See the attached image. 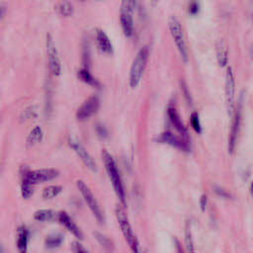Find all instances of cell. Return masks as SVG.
Masks as SVG:
<instances>
[{"mask_svg":"<svg viewBox=\"0 0 253 253\" xmlns=\"http://www.w3.org/2000/svg\"><path fill=\"white\" fill-rule=\"evenodd\" d=\"M73 10H74L73 6L68 0H61L56 5L57 13L60 14L61 16H64V17L72 15Z\"/></svg>","mask_w":253,"mask_h":253,"instance_id":"21","label":"cell"},{"mask_svg":"<svg viewBox=\"0 0 253 253\" xmlns=\"http://www.w3.org/2000/svg\"><path fill=\"white\" fill-rule=\"evenodd\" d=\"M136 6V0H122L120 9V22L122 30L126 37L133 33V12Z\"/></svg>","mask_w":253,"mask_h":253,"instance_id":"4","label":"cell"},{"mask_svg":"<svg viewBox=\"0 0 253 253\" xmlns=\"http://www.w3.org/2000/svg\"><path fill=\"white\" fill-rule=\"evenodd\" d=\"M102 160L104 162L105 165V169L107 171V174L112 182V185L114 187V190L117 194V196L119 197L120 201L122 202L123 205H125L126 200H125V189H124V185H123V181L117 166L116 161L114 160L113 156L105 149L102 150Z\"/></svg>","mask_w":253,"mask_h":253,"instance_id":"1","label":"cell"},{"mask_svg":"<svg viewBox=\"0 0 253 253\" xmlns=\"http://www.w3.org/2000/svg\"><path fill=\"white\" fill-rule=\"evenodd\" d=\"M72 251L73 253H88V251L79 242L72 243Z\"/></svg>","mask_w":253,"mask_h":253,"instance_id":"30","label":"cell"},{"mask_svg":"<svg viewBox=\"0 0 253 253\" xmlns=\"http://www.w3.org/2000/svg\"><path fill=\"white\" fill-rule=\"evenodd\" d=\"M96 42L99 49L106 54H112L114 51L113 44L108 35L101 29L96 30Z\"/></svg>","mask_w":253,"mask_h":253,"instance_id":"15","label":"cell"},{"mask_svg":"<svg viewBox=\"0 0 253 253\" xmlns=\"http://www.w3.org/2000/svg\"><path fill=\"white\" fill-rule=\"evenodd\" d=\"M76 185H77V188H78L79 192H80L81 195L83 196L84 201L86 202V204L88 205V207H89V209L91 210L92 213L94 214V216L97 218V220H98L99 222H102V221L104 220L103 213H102V211H101V209H100V207H99V205H98V203H97V201H96V199H95L93 193H92V192L90 191V189L86 186V184H85L83 181H81V180H78L77 183H76Z\"/></svg>","mask_w":253,"mask_h":253,"instance_id":"8","label":"cell"},{"mask_svg":"<svg viewBox=\"0 0 253 253\" xmlns=\"http://www.w3.org/2000/svg\"><path fill=\"white\" fill-rule=\"evenodd\" d=\"M69 145L70 147L76 152V154L79 156V158L82 160V162L92 171L96 170V163L94 161V159L92 158V156L89 154V152L82 146L81 143H79L78 141L69 138L68 139Z\"/></svg>","mask_w":253,"mask_h":253,"instance_id":"14","label":"cell"},{"mask_svg":"<svg viewBox=\"0 0 253 253\" xmlns=\"http://www.w3.org/2000/svg\"><path fill=\"white\" fill-rule=\"evenodd\" d=\"M58 176V171L53 168H42L37 170L24 169L22 174V180H26L32 185L50 181Z\"/></svg>","mask_w":253,"mask_h":253,"instance_id":"6","label":"cell"},{"mask_svg":"<svg viewBox=\"0 0 253 253\" xmlns=\"http://www.w3.org/2000/svg\"><path fill=\"white\" fill-rule=\"evenodd\" d=\"M55 213L50 210H39L34 213V218L38 221H48L53 219Z\"/></svg>","mask_w":253,"mask_h":253,"instance_id":"22","label":"cell"},{"mask_svg":"<svg viewBox=\"0 0 253 253\" xmlns=\"http://www.w3.org/2000/svg\"><path fill=\"white\" fill-rule=\"evenodd\" d=\"M167 116H168V120H169L171 126L175 128V130L179 133V135H181L185 139L189 140V133H188L187 127L184 126V124H183V122L180 118V115L178 114L175 106H173V105L168 106Z\"/></svg>","mask_w":253,"mask_h":253,"instance_id":"12","label":"cell"},{"mask_svg":"<svg viewBox=\"0 0 253 253\" xmlns=\"http://www.w3.org/2000/svg\"><path fill=\"white\" fill-rule=\"evenodd\" d=\"M241 100H239L237 108L234 112V116H233V120H232V124L230 126V131H229V138H228V150L230 153L233 152L234 148H235V144H236V140H237V136H238V132H239V128H240V123H241Z\"/></svg>","mask_w":253,"mask_h":253,"instance_id":"11","label":"cell"},{"mask_svg":"<svg viewBox=\"0 0 253 253\" xmlns=\"http://www.w3.org/2000/svg\"><path fill=\"white\" fill-rule=\"evenodd\" d=\"M16 245L19 253H27L28 247V230L25 226L19 227L17 231Z\"/></svg>","mask_w":253,"mask_h":253,"instance_id":"17","label":"cell"},{"mask_svg":"<svg viewBox=\"0 0 253 253\" xmlns=\"http://www.w3.org/2000/svg\"><path fill=\"white\" fill-rule=\"evenodd\" d=\"M45 49L48 62V68L52 75L59 76L61 73V62L57 52V48L54 44L53 39L50 34L46 35L45 39Z\"/></svg>","mask_w":253,"mask_h":253,"instance_id":"7","label":"cell"},{"mask_svg":"<svg viewBox=\"0 0 253 253\" xmlns=\"http://www.w3.org/2000/svg\"><path fill=\"white\" fill-rule=\"evenodd\" d=\"M168 28L169 32L172 36V39L175 42V45L179 51L180 56L182 59L187 62L188 60V50H187V45H186V41L184 37V32L182 29L181 23L178 21L177 18L171 17L168 21Z\"/></svg>","mask_w":253,"mask_h":253,"instance_id":"5","label":"cell"},{"mask_svg":"<svg viewBox=\"0 0 253 253\" xmlns=\"http://www.w3.org/2000/svg\"><path fill=\"white\" fill-rule=\"evenodd\" d=\"M63 240V237L60 235V234H51V235H48L45 239V244L47 247L49 248H54V247H57L60 245V243L62 242Z\"/></svg>","mask_w":253,"mask_h":253,"instance_id":"24","label":"cell"},{"mask_svg":"<svg viewBox=\"0 0 253 253\" xmlns=\"http://www.w3.org/2000/svg\"><path fill=\"white\" fill-rule=\"evenodd\" d=\"M96 132L102 138H105V137L108 136V131H107L106 127L103 125H97L96 126Z\"/></svg>","mask_w":253,"mask_h":253,"instance_id":"31","label":"cell"},{"mask_svg":"<svg viewBox=\"0 0 253 253\" xmlns=\"http://www.w3.org/2000/svg\"><path fill=\"white\" fill-rule=\"evenodd\" d=\"M42 135L43 134H42V127L39 126H34L31 129V131H30V133H29V135L27 137V145L28 146H34L35 144L39 143L42 140Z\"/></svg>","mask_w":253,"mask_h":253,"instance_id":"20","label":"cell"},{"mask_svg":"<svg viewBox=\"0 0 253 253\" xmlns=\"http://www.w3.org/2000/svg\"><path fill=\"white\" fill-rule=\"evenodd\" d=\"M186 249L187 253H194V245L191 236V231L189 228H187L186 230Z\"/></svg>","mask_w":253,"mask_h":253,"instance_id":"28","label":"cell"},{"mask_svg":"<svg viewBox=\"0 0 253 253\" xmlns=\"http://www.w3.org/2000/svg\"><path fill=\"white\" fill-rule=\"evenodd\" d=\"M157 141L165 144H169L175 148H178L183 151H190L189 140L185 139L181 135H176L170 130L163 131L157 138Z\"/></svg>","mask_w":253,"mask_h":253,"instance_id":"10","label":"cell"},{"mask_svg":"<svg viewBox=\"0 0 253 253\" xmlns=\"http://www.w3.org/2000/svg\"><path fill=\"white\" fill-rule=\"evenodd\" d=\"M33 193H34L33 185L31 183H29L28 181H26V180H22V184H21L22 197L24 199H29V198H31Z\"/></svg>","mask_w":253,"mask_h":253,"instance_id":"25","label":"cell"},{"mask_svg":"<svg viewBox=\"0 0 253 253\" xmlns=\"http://www.w3.org/2000/svg\"><path fill=\"white\" fill-rule=\"evenodd\" d=\"M115 212H116L117 220L119 222V225H120V228L122 230V233L125 236V238H126V242H127L129 248L131 249V251L133 253H141V249H140L139 243L137 241V238L133 234L131 225H130V223L128 221L127 215L126 214L124 209L121 206H117L116 210H115Z\"/></svg>","mask_w":253,"mask_h":253,"instance_id":"2","label":"cell"},{"mask_svg":"<svg viewBox=\"0 0 253 253\" xmlns=\"http://www.w3.org/2000/svg\"><path fill=\"white\" fill-rule=\"evenodd\" d=\"M200 10V5H199V2L197 0H192L190 3H189V13L191 15H196L198 14Z\"/></svg>","mask_w":253,"mask_h":253,"instance_id":"29","label":"cell"},{"mask_svg":"<svg viewBox=\"0 0 253 253\" xmlns=\"http://www.w3.org/2000/svg\"><path fill=\"white\" fill-rule=\"evenodd\" d=\"M148 55H149V50L147 46L141 47L138 50L137 54L135 55L129 69L128 82L131 88H135L139 84L147 63Z\"/></svg>","mask_w":253,"mask_h":253,"instance_id":"3","label":"cell"},{"mask_svg":"<svg viewBox=\"0 0 253 253\" xmlns=\"http://www.w3.org/2000/svg\"><path fill=\"white\" fill-rule=\"evenodd\" d=\"M100 107V100L98 96L92 95L87 98L77 109L76 119L78 121H85L97 113Z\"/></svg>","mask_w":253,"mask_h":253,"instance_id":"9","label":"cell"},{"mask_svg":"<svg viewBox=\"0 0 253 253\" xmlns=\"http://www.w3.org/2000/svg\"><path fill=\"white\" fill-rule=\"evenodd\" d=\"M216 59L218 62V65L220 67H224L227 64V59H228V52H227V47L226 44L224 43L223 41H219L216 43Z\"/></svg>","mask_w":253,"mask_h":253,"instance_id":"18","label":"cell"},{"mask_svg":"<svg viewBox=\"0 0 253 253\" xmlns=\"http://www.w3.org/2000/svg\"><path fill=\"white\" fill-rule=\"evenodd\" d=\"M77 77L84 83L93 86V87H100V83L97 79L90 73V71L86 67H82L77 71Z\"/></svg>","mask_w":253,"mask_h":253,"instance_id":"19","label":"cell"},{"mask_svg":"<svg viewBox=\"0 0 253 253\" xmlns=\"http://www.w3.org/2000/svg\"><path fill=\"white\" fill-rule=\"evenodd\" d=\"M96 236H97V238L101 241V243H102L104 246H109L110 241H109L104 235H102V234H100V233H96Z\"/></svg>","mask_w":253,"mask_h":253,"instance_id":"32","label":"cell"},{"mask_svg":"<svg viewBox=\"0 0 253 253\" xmlns=\"http://www.w3.org/2000/svg\"><path fill=\"white\" fill-rule=\"evenodd\" d=\"M200 205H201V209H202V211H204L206 210V205H207V196H206V195H203V196L201 197Z\"/></svg>","mask_w":253,"mask_h":253,"instance_id":"33","label":"cell"},{"mask_svg":"<svg viewBox=\"0 0 253 253\" xmlns=\"http://www.w3.org/2000/svg\"><path fill=\"white\" fill-rule=\"evenodd\" d=\"M224 94H225V100L228 107L229 112L233 108V102H234V94H235V79L234 74L231 69V67L226 68L225 72V84H224Z\"/></svg>","mask_w":253,"mask_h":253,"instance_id":"13","label":"cell"},{"mask_svg":"<svg viewBox=\"0 0 253 253\" xmlns=\"http://www.w3.org/2000/svg\"><path fill=\"white\" fill-rule=\"evenodd\" d=\"M62 191V187L61 186H47L43 189L42 191V197L44 199H53L55 198L60 192Z\"/></svg>","mask_w":253,"mask_h":253,"instance_id":"23","label":"cell"},{"mask_svg":"<svg viewBox=\"0 0 253 253\" xmlns=\"http://www.w3.org/2000/svg\"><path fill=\"white\" fill-rule=\"evenodd\" d=\"M5 11H6V9H5V7L2 5V6H1V19L4 17V15H5Z\"/></svg>","mask_w":253,"mask_h":253,"instance_id":"34","label":"cell"},{"mask_svg":"<svg viewBox=\"0 0 253 253\" xmlns=\"http://www.w3.org/2000/svg\"><path fill=\"white\" fill-rule=\"evenodd\" d=\"M37 117V112H36V109L35 107L33 106H30L28 107L21 115V121H27L29 119H32V118H35Z\"/></svg>","mask_w":253,"mask_h":253,"instance_id":"27","label":"cell"},{"mask_svg":"<svg viewBox=\"0 0 253 253\" xmlns=\"http://www.w3.org/2000/svg\"><path fill=\"white\" fill-rule=\"evenodd\" d=\"M190 124H191V126L193 127V129L196 132H198V133L202 132V126H201V122H200V117H199V114L197 112L192 113L191 118H190Z\"/></svg>","mask_w":253,"mask_h":253,"instance_id":"26","label":"cell"},{"mask_svg":"<svg viewBox=\"0 0 253 253\" xmlns=\"http://www.w3.org/2000/svg\"><path fill=\"white\" fill-rule=\"evenodd\" d=\"M251 192H252V194H253V183H252V185H251Z\"/></svg>","mask_w":253,"mask_h":253,"instance_id":"35","label":"cell"},{"mask_svg":"<svg viewBox=\"0 0 253 253\" xmlns=\"http://www.w3.org/2000/svg\"><path fill=\"white\" fill-rule=\"evenodd\" d=\"M58 220L59 222L73 235H75L77 238L82 239V233L78 226L73 222V220L70 218V216L65 211H60L58 213Z\"/></svg>","mask_w":253,"mask_h":253,"instance_id":"16","label":"cell"}]
</instances>
